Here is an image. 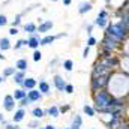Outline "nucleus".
<instances>
[{
  "label": "nucleus",
  "mask_w": 129,
  "mask_h": 129,
  "mask_svg": "<svg viewBox=\"0 0 129 129\" xmlns=\"http://www.w3.org/2000/svg\"><path fill=\"white\" fill-rule=\"evenodd\" d=\"M23 47H26V39H18L14 45H12V48L15 50V51H18V50H21Z\"/></svg>",
  "instance_id": "c756f323"
},
{
  "label": "nucleus",
  "mask_w": 129,
  "mask_h": 129,
  "mask_svg": "<svg viewBox=\"0 0 129 129\" xmlns=\"http://www.w3.org/2000/svg\"><path fill=\"white\" fill-rule=\"evenodd\" d=\"M5 129H18V125L17 123H14V125H11V123H6V125H3Z\"/></svg>",
  "instance_id": "a19ab883"
},
{
  "label": "nucleus",
  "mask_w": 129,
  "mask_h": 129,
  "mask_svg": "<svg viewBox=\"0 0 129 129\" xmlns=\"http://www.w3.org/2000/svg\"><path fill=\"white\" fill-rule=\"evenodd\" d=\"M32 59H33V62H41V60H42V53H41L39 48H38V50H33Z\"/></svg>",
  "instance_id": "7c9ffc66"
},
{
  "label": "nucleus",
  "mask_w": 129,
  "mask_h": 129,
  "mask_svg": "<svg viewBox=\"0 0 129 129\" xmlns=\"http://www.w3.org/2000/svg\"><path fill=\"white\" fill-rule=\"evenodd\" d=\"M81 126H83V117H81L80 114H75V117H74V120H72L71 129H81Z\"/></svg>",
  "instance_id": "393cba45"
},
{
  "label": "nucleus",
  "mask_w": 129,
  "mask_h": 129,
  "mask_svg": "<svg viewBox=\"0 0 129 129\" xmlns=\"http://www.w3.org/2000/svg\"><path fill=\"white\" fill-rule=\"evenodd\" d=\"M36 87H38V90H39L42 95H50V93H51V86L45 81V78H41Z\"/></svg>",
  "instance_id": "f8f14e48"
},
{
  "label": "nucleus",
  "mask_w": 129,
  "mask_h": 129,
  "mask_svg": "<svg viewBox=\"0 0 129 129\" xmlns=\"http://www.w3.org/2000/svg\"><path fill=\"white\" fill-rule=\"evenodd\" d=\"M111 2H113V0H105V3H107V6H108V5H110Z\"/></svg>",
  "instance_id": "09e8293b"
},
{
  "label": "nucleus",
  "mask_w": 129,
  "mask_h": 129,
  "mask_svg": "<svg viewBox=\"0 0 129 129\" xmlns=\"http://www.w3.org/2000/svg\"><path fill=\"white\" fill-rule=\"evenodd\" d=\"M98 18H110V12H108V9H105V8H102L99 12H98L96 15Z\"/></svg>",
  "instance_id": "2f4dec72"
},
{
  "label": "nucleus",
  "mask_w": 129,
  "mask_h": 129,
  "mask_svg": "<svg viewBox=\"0 0 129 129\" xmlns=\"http://www.w3.org/2000/svg\"><path fill=\"white\" fill-rule=\"evenodd\" d=\"M5 59H6V56H3V53L0 51V60H5Z\"/></svg>",
  "instance_id": "49530a36"
},
{
  "label": "nucleus",
  "mask_w": 129,
  "mask_h": 129,
  "mask_svg": "<svg viewBox=\"0 0 129 129\" xmlns=\"http://www.w3.org/2000/svg\"><path fill=\"white\" fill-rule=\"evenodd\" d=\"M51 2H60V0H51Z\"/></svg>",
  "instance_id": "3c124183"
},
{
  "label": "nucleus",
  "mask_w": 129,
  "mask_h": 129,
  "mask_svg": "<svg viewBox=\"0 0 129 129\" xmlns=\"http://www.w3.org/2000/svg\"><path fill=\"white\" fill-rule=\"evenodd\" d=\"M93 9V2L92 0H86V2H81L80 5H78V14L80 15H86V14H89L90 11Z\"/></svg>",
  "instance_id": "1a4fd4ad"
},
{
  "label": "nucleus",
  "mask_w": 129,
  "mask_h": 129,
  "mask_svg": "<svg viewBox=\"0 0 129 129\" xmlns=\"http://www.w3.org/2000/svg\"><path fill=\"white\" fill-rule=\"evenodd\" d=\"M15 69H17V71H27V69H29V62H27V59H24V57L18 59V60L15 62Z\"/></svg>",
  "instance_id": "a211bd4d"
},
{
  "label": "nucleus",
  "mask_w": 129,
  "mask_h": 129,
  "mask_svg": "<svg viewBox=\"0 0 129 129\" xmlns=\"http://www.w3.org/2000/svg\"><path fill=\"white\" fill-rule=\"evenodd\" d=\"M86 45L90 47V48H92V47H96L98 45V39L93 36V35H90V36L87 38V41H86Z\"/></svg>",
  "instance_id": "c85d7f7f"
},
{
  "label": "nucleus",
  "mask_w": 129,
  "mask_h": 129,
  "mask_svg": "<svg viewBox=\"0 0 129 129\" xmlns=\"http://www.w3.org/2000/svg\"><path fill=\"white\" fill-rule=\"evenodd\" d=\"M108 23H110V18H98L96 17V18L93 20V26H95V27H99V29H102V30L107 27Z\"/></svg>",
  "instance_id": "6ab92c4d"
},
{
  "label": "nucleus",
  "mask_w": 129,
  "mask_h": 129,
  "mask_svg": "<svg viewBox=\"0 0 129 129\" xmlns=\"http://www.w3.org/2000/svg\"><path fill=\"white\" fill-rule=\"evenodd\" d=\"M3 81H5V78H3V77H2V75H0V84H2V83H3Z\"/></svg>",
  "instance_id": "8fccbe9b"
},
{
  "label": "nucleus",
  "mask_w": 129,
  "mask_h": 129,
  "mask_svg": "<svg viewBox=\"0 0 129 129\" xmlns=\"http://www.w3.org/2000/svg\"><path fill=\"white\" fill-rule=\"evenodd\" d=\"M39 42H41V35L39 33H33L29 38H26V47L30 48V50H38L41 47Z\"/></svg>",
  "instance_id": "0eeeda50"
},
{
  "label": "nucleus",
  "mask_w": 129,
  "mask_h": 129,
  "mask_svg": "<svg viewBox=\"0 0 129 129\" xmlns=\"http://www.w3.org/2000/svg\"><path fill=\"white\" fill-rule=\"evenodd\" d=\"M64 129H71V128H64Z\"/></svg>",
  "instance_id": "603ef678"
},
{
  "label": "nucleus",
  "mask_w": 129,
  "mask_h": 129,
  "mask_svg": "<svg viewBox=\"0 0 129 129\" xmlns=\"http://www.w3.org/2000/svg\"><path fill=\"white\" fill-rule=\"evenodd\" d=\"M69 110H71V105H62V107H59V111H60V114H62V113H68V111H69Z\"/></svg>",
  "instance_id": "58836bf2"
},
{
  "label": "nucleus",
  "mask_w": 129,
  "mask_h": 129,
  "mask_svg": "<svg viewBox=\"0 0 129 129\" xmlns=\"http://www.w3.org/2000/svg\"><path fill=\"white\" fill-rule=\"evenodd\" d=\"M56 36V39H62V38H66L68 36V33L66 32H62V33H57V35H54Z\"/></svg>",
  "instance_id": "79ce46f5"
},
{
  "label": "nucleus",
  "mask_w": 129,
  "mask_h": 129,
  "mask_svg": "<svg viewBox=\"0 0 129 129\" xmlns=\"http://www.w3.org/2000/svg\"><path fill=\"white\" fill-rule=\"evenodd\" d=\"M8 23H9V21H8V17H6L5 14H0V27H5Z\"/></svg>",
  "instance_id": "f704fd0d"
},
{
  "label": "nucleus",
  "mask_w": 129,
  "mask_h": 129,
  "mask_svg": "<svg viewBox=\"0 0 129 129\" xmlns=\"http://www.w3.org/2000/svg\"><path fill=\"white\" fill-rule=\"evenodd\" d=\"M63 92H64V93H68V95H72V93L75 92V87H74L71 83H66V86H64Z\"/></svg>",
  "instance_id": "72a5a7b5"
},
{
  "label": "nucleus",
  "mask_w": 129,
  "mask_h": 129,
  "mask_svg": "<svg viewBox=\"0 0 129 129\" xmlns=\"http://www.w3.org/2000/svg\"><path fill=\"white\" fill-rule=\"evenodd\" d=\"M62 2H63L64 6H71L72 5V0H62Z\"/></svg>",
  "instance_id": "37998d69"
},
{
  "label": "nucleus",
  "mask_w": 129,
  "mask_h": 129,
  "mask_svg": "<svg viewBox=\"0 0 129 129\" xmlns=\"http://www.w3.org/2000/svg\"><path fill=\"white\" fill-rule=\"evenodd\" d=\"M54 42H56V36H54L53 33H47V35L41 36L39 45H41V47H47V45H53Z\"/></svg>",
  "instance_id": "4468645a"
},
{
  "label": "nucleus",
  "mask_w": 129,
  "mask_h": 129,
  "mask_svg": "<svg viewBox=\"0 0 129 129\" xmlns=\"http://www.w3.org/2000/svg\"><path fill=\"white\" fill-rule=\"evenodd\" d=\"M92 129H95V128H92Z\"/></svg>",
  "instance_id": "864d4df0"
},
{
  "label": "nucleus",
  "mask_w": 129,
  "mask_h": 129,
  "mask_svg": "<svg viewBox=\"0 0 129 129\" xmlns=\"http://www.w3.org/2000/svg\"><path fill=\"white\" fill-rule=\"evenodd\" d=\"M89 54H90V47H84V50H83V59H87L89 57Z\"/></svg>",
  "instance_id": "4c0bfd02"
},
{
  "label": "nucleus",
  "mask_w": 129,
  "mask_h": 129,
  "mask_svg": "<svg viewBox=\"0 0 129 129\" xmlns=\"http://www.w3.org/2000/svg\"><path fill=\"white\" fill-rule=\"evenodd\" d=\"M26 96H27V90H24L23 87L15 89L14 93H12V98H14L15 101H20V99H23V98H26Z\"/></svg>",
  "instance_id": "aec40b11"
},
{
  "label": "nucleus",
  "mask_w": 129,
  "mask_h": 129,
  "mask_svg": "<svg viewBox=\"0 0 129 129\" xmlns=\"http://www.w3.org/2000/svg\"><path fill=\"white\" fill-rule=\"evenodd\" d=\"M83 113H84L87 117H95V116H96V111H95L93 105H89V104H86V105L83 107Z\"/></svg>",
  "instance_id": "b1692460"
},
{
  "label": "nucleus",
  "mask_w": 129,
  "mask_h": 129,
  "mask_svg": "<svg viewBox=\"0 0 129 129\" xmlns=\"http://www.w3.org/2000/svg\"><path fill=\"white\" fill-rule=\"evenodd\" d=\"M15 66H8V68H5L3 69V74H2V77L3 78H9V77H12L14 74H15Z\"/></svg>",
  "instance_id": "bb28decb"
},
{
  "label": "nucleus",
  "mask_w": 129,
  "mask_h": 129,
  "mask_svg": "<svg viewBox=\"0 0 129 129\" xmlns=\"http://www.w3.org/2000/svg\"><path fill=\"white\" fill-rule=\"evenodd\" d=\"M110 75H111V74H110ZM110 75L92 77V78H90V90H92V93H93V92H98V90H101V89H108Z\"/></svg>",
  "instance_id": "20e7f679"
},
{
  "label": "nucleus",
  "mask_w": 129,
  "mask_h": 129,
  "mask_svg": "<svg viewBox=\"0 0 129 129\" xmlns=\"http://www.w3.org/2000/svg\"><path fill=\"white\" fill-rule=\"evenodd\" d=\"M113 71L108 69L101 60H96L92 66V77H102V75H110Z\"/></svg>",
  "instance_id": "39448f33"
},
{
  "label": "nucleus",
  "mask_w": 129,
  "mask_h": 129,
  "mask_svg": "<svg viewBox=\"0 0 129 129\" xmlns=\"http://www.w3.org/2000/svg\"><path fill=\"white\" fill-rule=\"evenodd\" d=\"M92 98H93V108L98 110V108H104V107H110V102L113 99V95L110 93L108 89H101L98 92H93L92 93Z\"/></svg>",
  "instance_id": "f03ea898"
},
{
  "label": "nucleus",
  "mask_w": 129,
  "mask_h": 129,
  "mask_svg": "<svg viewBox=\"0 0 129 129\" xmlns=\"http://www.w3.org/2000/svg\"><path fill=\"white\" fill-rule=\"evenodd\" d=\"M62 66H63V69L66 72H71V71L74 69V60H72V59H66V60H63Z\"/></svg>",
  "instance_id": "cd10ccee"
},
{
  "label": "nucleus",
  "mask_w": 129,
  "mask_h": 129,
  "mask_svg": "<svg viewBox=\"0 0 129 129\" xmlns=\"http://www.w3.org/2000/svg\"><path fill=\"white\" fill-rule=\"evenodd\" d=\"M57 62H59V59H54L53 62H50V64H48V66H50V68H51V66H56V63H57Z\"/></svg>",
  "instance_id": "c03bdc74"
},
{
  "label": "nucleus",
  "mask_w": 129,
  "mask_h": 129,
  "mask_svg": "<svg viewBox=\"0 0 129 129\" xmlns=\"http://www.w3.org/2000/svg\"><path fill=\"white\" fill-rule=\"evenodd\" d=\"M36 86H38V80H36V78H33V77H26V78L23 80V83H21V87H23L24 90H32V89H36Z\"/></svg>",
  "instance_id": "9d476101"
},
{
  "label": "nucleus",
  "mask_w": 129,
  "mask_h": 129,
  "mask_svg": "<svg viewBox=\"0 0 129 129\" xmlns=\"http://www.w3.org/2000/svg\"><path fill=\"white\" fill-rule=\"evenodd\" d=\"M47 116H51V117H54V119L60 117V111H59V107H57V105H51V107L47 110Z\"/></svg>",
  "instance_id": "5701e85b"
},
{
  "label": "nucleus",
  "mask_w": 129,
  "mask_h": 129,
  "mask_svg": "<svg viewBox=\"0 0 129 129\" xmlns=\"http://www.w3.org/2000/svg\"><path fill=\"white\" fill-rule=\"evenodd\" d=\"M93 29H95L93 23H92V24H87V26H86V32H87V35H89V36H90V35L93 33Z\"/></svg>",
  "instance_id": "ea45409f"
},
{
  "label": "nucleus",
  "mask_w": 129,
  "mask_h": 129,
  "mask_svg": "<svg viewBox=\"0 0 129 129\" xmlns=\"http://www.w3.org/2000/svg\"><path fill=\"white\" fill-rule=\"evenodd\" d=\"M18 102H20V104H18V107H20V108H26V107H29V105H30V101H29V98H27V96L23 98V99H20Z\"/></svg>",
  "instance_id": "473e14b6"
},
{
  "label": "nucleus",
  "mask_w": 129,
  "mask_h": 129,
  "mask_svg": "<svg viewBox=\"0 0 129 129\" xmlns=\"http://www.w3.org/2000/svg\"><path fill=\"white\" fill-rule=\"evenodd\" d=\"M53 84H54V87L59 90V92H63L64 86H66V80H64L62 75H59V74H56L54 77H53Z\"/></svg>",
  "instance_id": "9b49d317"
},
{
  "label": "nucleus",
  "mask_w": 129,
  "mask_h": 129,
  "mask_svg": "<svg viewBox=\"0 0 129 129\" xmlns=\"http://www.w3.org/2000/svg\"><path fill=\"white\" fill-rule=\"evenodd\" d=\"M8 50H12V44H11L9 38H6V36L5 38H0V51L5 53Z\"/></svg>",
  "instance_id": "f3484780"
},
{
  "label": "nucleus",
  "mask_w": 129,
  "mask_h": 129,
  "mask_svg": "<svg viewBox=\"0 0 129 129\" xmlns=\"http://www.w3.org/2000/svg\"><path fill=\"white\" fill-rule=\"evenodd\" d=\"M32 116L33 119H42V117H45L47 116V110H42V108H39V107H36V108H33L32 110Z\"/></svg>",
  "instance_id": "4be33fe9"
},
{
  "label": "nucleus",
  "mask_w": 129,
  "mask_h": 129,
  "mask_svg": "<svg viewBox=\"0 0 129 129\" xmlns=\"http://www.w3.org/2000/svg\"><path fill=\"white\" fill-rule=\"evenodd\" d=\"M36 27H38L36 23L29 21V23H26V24L23 26V30H24L26 33H29V35H33V33H36Z\"/></svg>",
  "instance_id": "412c9836"
},
{
  "label": "nucleus",
  "mask_w": 129,
  "mask_h": 129,
  "mask_svg": "<svg viewBox=\"0 0 129 129\" xmlns=\"http://www.w3.org/2000/svg\"><path fill=\"white\" fill-rule=\"evenodd\" d=\"M42 93L38 90V89H32V90H27V98H29V101H30V104L33 102H39V101H42Z\"/></svg>",
  "instance_id": "ddd939ff"
},
{
  "label": "nucleus",
  "mask_w": 129,
  "mask_h": 129,
  "mask_svg": "<svg viewBox=\"0 0 129 129\" xmlns=\"http://www.w3.org/2000/svg\"><path fill=\"white\" fill-rule=\"evenodd\" d=\"M17 101L12 98V95H6V96L3 98V102H2V107H3V110L5 111H8V113H12L14 110H15V104Z\"/></svg>",
  "instance_id": "6e6552de"
},
{
  "label": "nucleus",
  "mask_w": 129,
  "mask_h": 129,
  "mask_svg": "<svg viewBox=\"0 0 129 129\" xmlns=\"http://www.w3.org/2000/svg\"><path fill=\"white\" fill-rule=\"evenodd\" d=\"M53 27H54V21H51V20H42V21L38 24V27H36V33H39V35L51 33Z\"/></svg>",
  "instance_id": "423d86ee"
},
{
  "label": "nucleus",
  "mask_w": 129,
  "mask_h": 129,
  "mask_svg": "<svg viewBox=\"0 0 129 129\" xmlns=\"http://www.w3.org/2000/svg\"><path fill=\"white\" fill-rule=\"evenodd\" d=\"M24 78H26V71H15V74L12 75L14 83L18 84V86H21V83H23Z\"/></svg>",
  "instance_id": "dca6fc26"
},
{
  "label": "nucleus",
  "mask_w": 129,
  "mask_h": 129,
  "mask_svg": "<svg viewBox=\"0 0 129 129\" xmlns=\"http://www.w3.org/2000/svg\"><path fill=\"white\" fill-rule=\"evenodd\" d=\"M3 120H5V116H3V114H0V123H2Z\"/></svg>",
  "instance_id": "de8ad7c7"
},
{
  "label": "nucleus",
  "mask_w": 129,
  "mask_h": 129,
  "mask_svg": "<svg viewBox=\"0 0 129 129\" xmlns=\"http://www.w3.org/2000/svg\"><path fill=\"white\" fill-rule=\"evenodd\" d=\"M24 117H26V108H18V110H15V113L12 116V123L18 125L20 122L24 120Z\"/></svg>",
  "instance_id": "2eb2a0df"
},
{
  "label": "nucleus",
  "mask_w": 129,
  "mask_h": 129,
  "mask_svg": "<svg viewBox=\"0 0 129 129\" xmlns=\"http://www.w3.org/2000/svg\"><path fill=\"white\" fill-rule=\"evenodd\" d=\"M23 14L20 12V14H17L15 17H14V20L11 21V27H20L21 26V23H23Z\"/></svg>",
  "instance_id": "a878e982"
},
{
  "label": "nucleus",
  "mask_w": 129,
  "mask_h": 129,
  "mask_svg": "<svg viewBox=\"0 0 129 129\" xmlns=\"http://www.w3.org/2000/svg\"><path fill=\"white\" fill-rule=\"evenodd\" d=\"M42 129H56V126L54 125H47L45 128H42Z\"/></svg>",
  "instance_id": "a18cd8bd"
},
{
  "label": "nucleus",
  "mask_w": 129,
  "mask_h": 129,
  "mask_svg": "<svg viewBox=\"0 0 129 129\" xmlns=\"http://www.w3.org/2000/svg\"><path fill=\"white\" fill-rule=\"evenodd\" d=\"M8 33H9V36H17V35L20 33V29H18V27H11Z\"/></svg>",
  "instance_id": "e433bc0d"
},
{
  "label": "nucleus",
  "mask_w": 129,
  "mask_h": 129,
  "mask_svg": "<svg viewBox=\"0 0 129 129\" xmlns=\"http://www.w3.org/2000/svg\"><path fill=\"white\" fill-rule=\"evenodd\" d=\"M126 42H128V41H126ZM98 45H99L101 50H107V51H111V53L116 54V51H120V50L123 48L125 42H120V41H117V39H114V38H111V36L104 35V38L99 41Z\"/></svg>",
  "instance_id": "7ed1b4c3"
},
{
  "label": "nucleus",
  "mask_w": 129,
  "mask_h": 129,
  "mask_svg": "<svg viewBox=\"0 0 129 129\" xmlns=\"http://www.w3.org/2000/svg\"><path fill=\"white\" fill-rule=\"evenodd\" d=\"M29 128H32V129L41 128V126H39V119H33L32 122H30V123H29Z\"/></svg>",
  "instance_id": "c9c22d12"
},
{
  "label": "nucleus",
  "mask_w": 129,
  "mask_h": 129,
  "mask_svg": "<svg viewBox=\"0 0 129 129\" xmlns=\"http://www.w3.org/2000/svg\"><path fill=\"white\" fill-rule=\"evenodd\" d=\"M128 32H129V26L123 24L120 20L116 21V23L110 21L107 24V27L104 29V35L111 36V38H114V39H117L120 42H126L128 41Z\"/></svg>",
  "instance_id": "f257e3e1"
}]
</instances>
